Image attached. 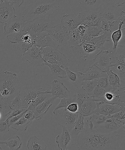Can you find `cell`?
<instances>
[{"label": "cell", "mask_w": 125, "mask_h": 150, "mask_svg": "<svg viewBox=\"0 0 125 150\" xmlns=\"http://www.w3.org/2000/svg\"><path fill=\"white\" fill-rule=\"evenodd\" d=\"M124 130L121 129L104 133L85 128L74 139V142L78 150H116L119 146L121 132Z\"/></svg>", "instance_id": "obj_1"}, {"label": "cell", "mask_w": 125, "mask_h": 150, "mask_svg": "<svg viewBox=\"0 0 125 150\" xmlns=\"http://www.w3.org/2000/svg\"><path fill=\"white\" fill-rule=\"evenodd\" d=\"M59 8L57 0H37L29 5L23 11L21 18L28 22L50 18L57 15Z\"/></svg>", "instance_id": "obj_2"}, {"label": "cell", "mask_w": 125, "mask_h": 150, "mask_svg": "<svg viewBox=\"0 0 125 150\" xmlns=\"http://www.w3.org/2000/svg\"><path fill=\"white\" fill-rule=\"evenodd\" d=\"M16 74L9 71L0 73V100L6 104L18 95L22 88Z\"/></svg>", "instance_id": "obj_3"}, {"label": "cell", "mask_w": 125, "mask_h": 150, "mask_svg": "<svg viewBox=\"0 0 125 150\" xmlns=\"http://www.w3.org/2000/svg\"><path fill=\"white\" fill-rule=\"evenodd\" d=\"M42 56L44 62L48 63L56 64L64 69L68 67L66 57L57 49L49 46L42 48Z\"/></svg>", "instance_id": "obj_4"}, {"label": "cell", "mask_w": 125, "mask_h": 150, "mask_svg": "<svg viewBox=\"0 0 125 150\" xmlns=\"http://www.w3.org/2000/svg\"><path fill=\"white\" fill-rule=\"evenodd\" d=\"M53 113L58 125L65 127L70 132L76 122L80 112H71L66 108H62L54 110Z\"/></svg>", "instance_id": "obj_5"}, {"label": "cell", "mask_w": 125, "mask_h": 150, "mask_svg": "<svg viewBox=\"0 0 125 150\" xmlns=\"http://www.w3.org/2000/svg\"><path fill=\"white\" fill-rule=\"evenodd\" d=\"M47 31L59 47H63L66 49L70 48L69 33L60 24L55 25Z\"/></svg>", "instance_id": "obj_6"}, {"label": "cell", "mask_w": 125, "mask_h": 150, "mask_svg": "<svg viewBox=\"0 0 125 150\" xmlns=\"http://www.w3.org/2000/svg\"><path fill=\"white\" fill-rule=\"evenodd\" d=\"M103 101L125 107V87H118L106 91Z\"/></svg>", "instance_id": "obj_7"}, {"label": "cell", "mask_w": 125, "mask_h": 150, "mask_svg": "<svg viewBox=\"0 0 125 150\" xmlns=\"http://www.w3.org/2000/svg\"><path fill=\"white\" fill-rule=\"evenodd\" d=\"M55 25L50 18L34 20L29 22L24 29L32 34L36 35L44 31H47Z\"/></svg>", "instance_id": "obj_8"}, {"label": "cell", "mask_w": 125, "mask_h": 150, "mask_svg": "<svg viewBox=\"0 0 125 150\" xmlns=\"http://www.w3.org/2000/svg\"><path fill=\"white\" fill-rule=\"evenodd\" d=\"M42 49L36 46L31 47L23 54V59L34 66H44V62L42 57Z\"/></svg>", "instance_id": "obj_9"}, {"label": "cell", "mask_w": 125, "mask_h": 150, "mask_svg": "<svg viewBox=\"0 0 125 150\" xmlns=\"http://www.w3.org/2000/svg\"><path fill=\"white\" fill-rule=\"evenodd\" d=\"M29 22L25 21L22 19L14 15L5 23L4 33L6 35L17 33L24 30Z\"/></svg>", "instance_id": "obj_10"}, {"label": "cell", "mask_w": 125, "mask_h": 150, "mask_svg": "<svg viewBox=\"0 0 125 150\" xmlns=\"http://www.w3.org/2000/svg\"><path fill=\"white\" fill-rule=\"evenodd\" d=\"M125 122H122L108 115V117L102 124L94 130L101 133H110L121 129H125Z\"/></svg>", "instance_id": "obj_11"}, {"label": "cell", "mask_w": 125, "mask_h": 150, "mask_svg": "<svg viewBox=\"0 0 125 150\" xmlns=\"http://www.w3.org/2000/svg\"><path fill=\"white\" fill-rule=\"evenodd\" d=\"M93 62L94 64L101 70L107 72L111 66L108 48L105 49L104 47L101 49V51L95 55Z\"/></svg>", "instance_id": "obj_12"}, {"label": "cell", "mask_w": 125, "mask_h": 150, "mask_svg": "<svg viewBox=\"0 0 125 150\" xmlns=\"http://www.w3.org/2000/svg\"><path fill=\"white\" fill-rule=\"evenodd\" d=\"M97 107L94 113L107 116L114 114L121 110H125V107L115 104H112L105 102L103 101H96Z\"/></svg>", "instance_id": "obj_13"}, {"label": "cell", "mask_w": 125, "mask_h": 150, "mask_svg": "<svg viewBox=\"0 0 125 150\" xmlns=\"http://www.w3.org/2000/svg\"><path fill=\"white\" fill-rule=\"evenodd\" d=\"M78 16L73 14H67L62 16L60 24L67 30L69 34L76 29L82 23Z\"/></svg>", "instance_id": "obj_14"}, {"label": "cell", "mask_w": 125, "mask_h": 150, "mask_svg": "<svg viewBox=\"0 0 125 150\" xmlns=\"http://www.w3.org/2000/svg\"><path fill=\"white\" fill-rule=\"evenodd\" d=\"M36 39L37 36L36 35L32 34L26 31L23 35L21 41L16 44L17 51L23 55L29 48L35 46Z\"/></svg>", "instance_id": "obj_15"}, {"label": "cell", "mask_w": 125, "mask_h": 150, "mask_svg": "<svg viewBox=\"0 0 125 150\" xmlns=\"http://www.w3.org/2000/svg\"><path fill=\"white\" fill-rule=\"evenodd\" d=\"M44 90V89L42 88L35 90L30 86H25L22 87L19 94L24 103L25 107L28 108L29 104L35 98L37 94Z\"/></svg>", "instance_id": "obj_16"}, {"label": "cell", "mask_w": 125, "mask_h": 150, "mask_svg": "<svg viewBox=\"0 0 125 150\" xmlns=\"http://www.w3.org/2000/svg\"><path fill=\"white\" fill-rule=\"evenodd\" d=\"M77 74L79 77L83 76V78L81 80L82 81L98 79L101 77L107 75V72L101 70L94 64L89 67L84 73L78 72Z\"/></svg>", "instance_id": "obj_17"}, {"label": "cell", "mask_w": 125, "mask_h": 150, "mask_svg": "<svg viewBox=\"0 0 125 150\" xmlns=\"http://www.w3.org/2000/svg\"><path fill=\"white\" fill-rule=\"evenodd\" d=\"M15 9L12 5L4 0H0V23L5 24L15 15Z\"/></svg>", "instance_id": "obj_18"}, {"label": "cell", "mask_w": 125, "mask_h": 150, "mask_svg": "<svg viewBox=\"0 0 125 150\" xmlns=\"http://www.w3.org/2000/svg\"><path fill=\"white\" fill-rule=\"evenodd\" d=\"M52 85L50 91L53 97L61 99L69 97L70 96V92L63 83L55 80L52 82Z\"/></svg>", "instance_id": "obj_19"}, {"label": "cell", "mask_w": 125, "mask_h": 150, "mask_svg": "<svg viewBox=\"0 0 125 150\" xmlns=\"http://www.w3.org/2000/svg\"><path fill=\"white\" fill-rule=\"evenodd\" d=\"M56 98V97L53 96L36 106L32 111L34 113L35 119L37 120H41L43 116L46 114L53 105L54 101Z\"/></svg>", "instance_id": "obj_20"}, {"label": "cell", "mask_w": 125, "mask_h": 150, "mask_svg": "<svg viewBox=\"0 0 125 150\" xmlns=\"http://www.w3.org/2000/svg\"><path fill=\"white\" fill-rule=\"evenodd\" d=\"M118 8L109 6L104 4L98 10L102 18L107 21L113 22L117 21L120 11Z\"/></svg>", "instance_id": "obj_21"}, {"label": "cell", "mask_w": 125, "mask_h": 150, "mask_svg": "<svg viewBox=\"0 0 125 150\" xmlns=\"http://www.w3.org/2000/svg\"><path fill=\"white\" fill-rule=\"evenodd\" d=\"M36 35L37 36L36 46L40 48L49 46L57 49L59 48V46L52 39L47 31L42 32L36 34Z\"/></svg>", "instance_id": "obj_22"}, {"label": "cell", "mask_w": 125, "mask_h": 150, "mask_svg": "<svg viewBox=\"0 0 125 150\" xmlns=\"http://www.w3.org/2000/svg\"><path fill=\"white\" fill-rule=\"evenodd\" d=\"M62 129L61 133L56 136V140L58 148L59 150H68L67 147L70 142L71 138L70 132L65 127L59 125Z\"/></svg>", "instance_id": "obj_23"}, {"label": "cell", "mask_w": 125, "mask_h": 150, "mask_svg": "<svg viewBox=\"0 0 125 150\" xmlns=\"http://www.w3.org/2000/svg\"><path fill=\"white\" fill-rule=\"evenodd\" d=\"M97 107L96 101L88 97L84 100L80 106L79 112L83 116L86 117L93 113Z\"/></svg>", "instance_id": "obj_24"}, {"label": "cell", "mask_w": 125, "mask_h": 150, "mask_svg": "<svg viewBox=\"0 0 125 150\" xmlns=\"http://www.w3.org/2000/svg\"><path fill=\"white\" fill-rule=\"evenodd\" d=\"M78 16L82 22H92L102 18L98 11L90 10L82 11L78 14Z\"/></svg>", "instance_id": "obj_25"}, {"label": "cell", "mask_w": 125, "mask_h": 150, "mask_svg": "<svg viewBox=\"0 0 125 150\" xmlns=\"http://www.w3.org/2000/svg\"><path fill=\"white\" fill-rule=\"evenodd\" d=\"M27 148L29 150H43L47 149V145L44 141L34 135L29 138L27 142Z\"/></svg>", "instance_id": "obj_26"}, {"label": "cell", "mask_w": 125, "mask_h": 150, "mask_svg": "<svg viewBox=\"0 0 125 150\" xmlns=\"http://www.w3.org/2000/svg\"><path fill=\"white\" fill-rule=\"evenodd\" d=\"M82 8L86 10L98 11L104 4V0H78Z\"/></svg>", "instance_id": "obj_27"}, {"label": "cell", "mask_w": 125, "mask_h": 150, "mask_svg": "<svg viewBox=\"0 0 125 150\" xmlns=\"http://www.w3.org/2000/svg\"><path fill=\"white\" fill-rule=\"evenodd\" d=\"M85 128V117L80 113L73 127L69 132L71 138L75 139L78 134L84 130Z\"/></svg>", "instance_id": "obj_28"}, {"label": "cell", "mask_w": 125, "mask_h": 150, "mask_svg": "<svg viewBox=\"0 0 125 150\" xmlns=\"http://www.w3.org/2000/svg\"><path fill=\"white\" fill-rule=\"evenodd\" d=\"M53 97L50 90H44L39 93L34 100L29 104L28 110L33 111L38 105Z\"/></svg>", "instance_id": "obj_29"}, {"label": "cell", "mask_w": 125, "mask_h": 150, "mask_svg": "<svg viewBox=\"0 0 125 150\" xmlns=\"http://www.w3.org/2000/svg\"><path fill=\"white\" fill-rule=\"evenodd\" d=\"M124 25H125V21L119 23L118 29L114 30L112 33L111 38L113 43L112 48L113 50L117 48L119 42L121 39L123 33L125 32V28H121L122 26Z\"/></svg>", "instance_id": "obj_30"}, {"label": "cell", "mask_w": 125, "mask_h": 150, "mask_svg": "<svg viewBox=\"0 0 125 150\" xmlns=\"http://www.w3.org/2000/svg\"><path fill=\"white\" fill-rule=\"evenodd\" d=\"M33 121L28 119L23 115L22 117L11 125V127L17 131H26Z\"/></svg>", "instance_id": "obj_31"}, {"label": "cell", "mask_w": 125, "mask_h": 150, "mask_svg": "<svg viewBox=\"0 0 125 150\" xmlns=\"http://www.w3.org/2000/svg\"><path fill=\"white\" fill-rule=\"evenodd\" d=\"M109 69H111L118 75L120 79L121 87H125V64H117L112 65Z\"/></svg>", "instance_id": "obj_32"}, {"label": "cell", "mask_w": 125, "mask_h": 150, "mask_svg": "<svg viewBox=\"0 0 125 150\" xmlns=\"http://www.w3.org/2000/svg\"><path fill=\"white\" fill-rule=\"evenodd\" d=\"M119 23L117 21L111 22L102 18L100 27L103 31L105 32H109L112 33L114 30L119 28Z\"/></svg>", "instance_id": "obj_33"}, {"label": "cell", "mask_w": 125, "mask_h": 150, "mask_svg": "<svg viewBox=\"0 0 125 150\" xmlns=\"http://www.w3.org/2000/svg\"><path fill=\"white\" fill-rule=\"evenodd\" d=\"M44 65L48 67L52 73L56 75L58 78L61 79H65L66 78V71L59 65L56 64L48 63L46 62H44Z\"/></svg>", "instance_id": "obj_34"}, {"label": "cell", "mask_w": 125, "mask_h": 150, "mask_svg": "<svg viewBox=\"0 0 125 150\" xmlns=\"http://www.w3.org/2000/svg\"><path fill=\"white\" fill-rule=\"evenodd\" d=\"M106 72L108 77L109 84L111 86L112 88L121 87L120 79L117 74L110 69Z\"/></svg>", "instance_id": "obj_35"}, {"label": "cell", "mask_w": 125, "mask_h": 150, "mask_svg": "<svg viewBox=\"0 0 125 150\" xmlns=\"http://www.w3.org/2000/svg\"><path fill=\"white\" fill-rule=\"evenodd\" d=\"M6 145L11 150H17L21 148L22 145L21 139L18 135H15L5 141Z\"/></svg>", "instance_id": "obj_36"}, {"label": "cell", "mask_w": 125, "mask_h": 150, "mask_svg": "<svg viewBox=\"0 0 125 150\" xmlns=\"http://www.w3.org/2000/svg\"><path fill=\"white\" fill-rule=\"evenodd\" d=\"M104 32L100 27H87L86 31L83 35V38L95 37L101 35L104 33Z\"/></svg>", "instance_id": "obj_37"}, {"label": "cell", "mask_w": 125, "mask_h": 150, "mask_svg": "<svg viewBox=\"0 0 125 150\" xmlns=\"http://www.w3.org/2000/svg\"><path fill=\"white\" fill-rule=\"evenodd\" d=\"M106 91L104 89L97 86L91 93L88 94V97L95 101H103V97Z\"/></svg>", "instance_id": "obj_38"}, {"label": "cell", "mask_w": 125, "mask_h": 150, "mask_svg": "<svg viewBox=\"0 0 125 150\" xmlns=\"http://www.w3.org/2000/svg\"><path fill=\"white\" fill-rule=\"evenodd\" d=\"M97 79L83 81L81 83L82 89L87 94H89L97 86Z\"/></svg>", "instance_id": "obj_39"}, {"label": "cell", "mask_w": 125, "mask_h": 150, "mask_svg": "<svg viewBox=\"0 0 125 150\" xmlns=\"http://www.w3.org/2000/svg\"><path fill=\"white\" fill-rule=\"evenodd\" d=\"M27 31L24 29L17 33H14L6 36L8 40L11 43L17 44L21 42L23 35Z\"/></svg>", "instance_id": "obj_40"}, {"label": "cell", "mask_w": 125, "mask_h": 150, "mask_svg": "<svg viewBox=\"0 0 125 150\" xmlns=\"http://www.w3.org/2000/svg\"><path fill=\"white\" fill-rule=\"evenodd\" d=\"M73 103H76V98L75 95L73 97L61 98L59 104L56 106L54 110L62 108H66L69 104Z\"/></svg>", "instance_id": "obj_41"}, {"label": "cell", "mask_w": 125, "mask_h": 150, "mask_svg": "<svg viewBox=\"0 0 125 150\" xmlns=\"http://www.w3.org/2000/svg\"><path fill=\"white\" fill-rule=\"evenodd\" d=\"M8 104L11 110L13 109L26 107L24 103L23 102V100H22L21 97L19 94Z\"/></svg>", "instance_id": "obj_42"}, {"label": "cell", "mask_w": 125, "mask_h": 150, "mask_svg": "<svg viewBox=\"0 0 125 150\" xmlns=\"http://www.w3.org/2000/svg\"><path fill=\"white\" fill-rule=\"evenodd\" d=\"M80 45L83 51L88 56L95 53L97 50L99 49L96 45L86 43H83Z\"/></svg>", "instance_id": "obj_43"}, {"label": "cell", "mask_w": 125, "mask_h": 150, "mask_svg": "<svg viewBox=\"0 0 125 150\" xmlns=\"http://www.w3.org/2000/svg\"><path fill=\"white\" fill-rule=\"evenodd\" d=\"M97 85L98 86L104 89L106 91L112 88L109 84L107 75L98 78L97 79Z\"/></svg>", "instance_id": "obj_44"}, {"label": "cell", "mask_w": 125, "mask_h": 150, "mask_svg": "<svg viewBox=\"0 0 125 150\" xmlns=\"http://www.w3.org/2000/svg\"><path fill=\"white\" fill-rule=\"evenodd\" d=\"M125 0H104V4L116 8H120L124 6Z\"/></svg>", "instance_id": "obj_45"}, {"label": "cell", "mask_w": 125, "mask_h": 150, "mask_svg": "<svg viewBox=\"0 0 125 150\" xmlns=\"http://www.w3.org/2000/svg\"><path fill=\"white\" fill-rule=\"evenodd\" d=\"M76 98V103L78 104L79 108L84 100L88 97V95L86 93L78 92H76L74 95Z\"/></svg>", "instance_id": "obj_46"}, {"label": "cell", "mask_w": 125, "mask_h": 150, "mask_svg": "<svg viewBox=\"0 0 125 150\" xmlns=\"http://www.w3.org/2000/svg\"><path fill=\"white\" fill-rule=\"evenodd\" d=\"M28 110L26 107L20 108L13 109L10 110L6 115V119L9 118L17 115L20 114L23 112L26 111Z\"/></svg>", "instance_id": "obj_47"}, {"label": "cell", "mask_w": 125, "mask_h": 150, "mask_svg": "<svg viewBox=\"0 0 125 150\" xmlns=\"http://www.w3.org/2000/svg\"><path fill=\"white\" fill-rule=\"evenodd\" d=\"M65 70L66 71V76L68 77L70 81L72 83H75L78 79V74L70 70L68 67L65 68Z\"/></svg>", "instance_id": "obj_48"}, {"label": "cell", "mask_w": 125, "mask_h": 150, "mask_svg": "<svg viewBox=\"0 0 125 150\" xmlns=\"http://www.w3.org/2000/svg\"><path fill=\"white\" fill-rule=\"evenodd\" d=\"M10 126L8 120L6 119L4 121L0 122V132L5 133L9 132Z\"/></svg>", "instance_id": "obj_49"}, {"label": "cell", "mask_w": 125, "mask_h": 150, "mask_svg": "<svg viewBox=\"0 0 125 150\" xmlns=\"http://www.w3.org/2000/svg\"><path fill=\"white\" fill-rule=\"evenodd\" d=\"M125 110H121L117 113L110 115V117L118 119L121 121L125 122Z\"/></svg>", "instance_id": "obj_50"}, {"label": "cell", "mask_w": 125, "mask_h": 150, "mask_svg": "<svg viewBox=\"0 0 125 150\" xmlns=\"http://www.w3.org/2000/svg\"><path fill=\"white\" fill-rule=\"evenodd\" d=\"M11 110L8 104H6L0 100V112H1L3 114H5L6 116V117L7 113Z\"/></svg>", "instance_id": "obj_51"}, {"label": "cell", "mask_w": 125, "mask_h": 150, "mask_svg": "<svg viewBox=\"0 0 125 150\" xmlns=\"http://www.w3.org/2000/svg\"><path fill=\"white\" fill-rule=\"evenodd\" d=\"M27 110L23 112H22L20 114L17 115L13 116V117L9 118L6 119V120H8V123L10 127H11V125L13 124L15 122L17 121L20 118L22 117L23 115L24 114V113H25Z\"/></svg>", "instance_id": "obj_52"}, {"label": "cell", "mask_w": 125, "mask_h": 150, "mask_svg": "<svg viewBox=\"0 0 125 150\" xmlns=\"http://www.w3.org/2000/svg\"><path fill=\"white\" fill-rule=\"evenodd\" d=\"M68 111L72 113H76L79 112V107L77 103H73L69 104L66 108Z\"/></svg>", "instance_id": "obj_53"}, {"label": "cell", "mask_w": 125, "mask_h": 150, "mask_svg": "<svg viewBox=\"0 0 125 150\" xmlns=\"http://www.w3.org/2000/svg\"><path fill=\"white\" fill-rule=\"evenodd\" d=\"M9 3L13 6L14 4H17L18 7L21 6L24 3V0H4Z\"/></svg>", "instance_id": "obj_54"}, {"label": "cell", "mask_w": 125, "mask_h": 150, "mask_svg": "<svg viewBox=\"0 0 125 150\" xmlns=\"http://www.w3.org/2000/svg\"><path fill=\"white\" fill-rule=\"evenodd\" d=\"M77 29L80 34L83 35L86 31L87 27L83 24H81L77 28Z\"/></svg>", "instance_id": "obj_55"}, {"label": "cell", "mask_w": 125, "mask_h": 150, "mask_svg": "<svg viewBox=\"0 0 125 150\" xmlns=\"http://www.w3.org/2000/svg\"><path fill=\"white\" fill-rule=\"evenodd\" d=\"M4 115L1 112H0V122L1 121V119H2V115Z\"/></svg>", "instance_id": "obj_56"}, {"label": "cell", "mask_w": 125, "mask_h": 150, "mask_svg": "<svg viewBox=\"0 0 125 150\" xmlns=\"http://www.w3.org/2000/svg\"><path fill=\"white\" fill-rule=\"evenodd\" d=\"M5 141H0V144H5Z\"/></svg>", "instance_id": "obj_57"}]
</instances>
